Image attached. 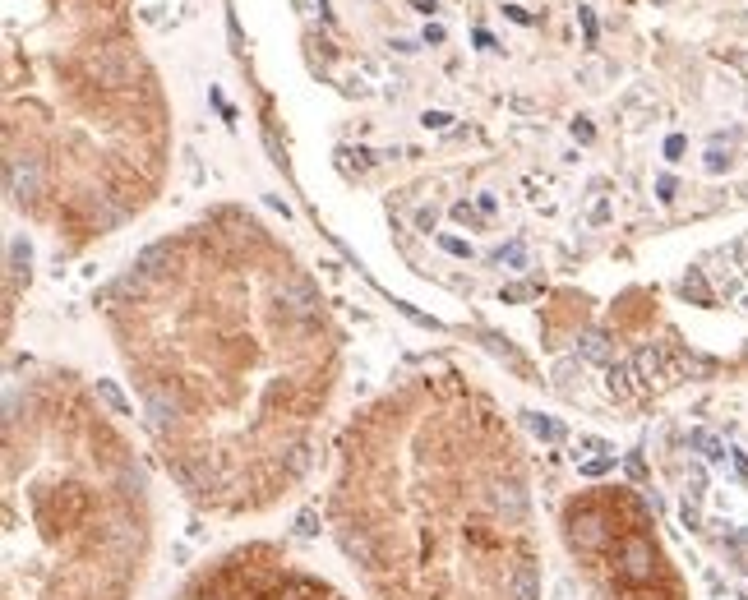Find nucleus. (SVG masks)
<instances>
[{"mask_svg":"<svg viewBox=\"0 0 748 600\" xmlns=\"http://www.w3.org/2000/svg\"><path fill=\"white\" fill-rule=\"evenodd\" d=\"M707 171H712V176L730 171V153H725V148H712V153H707Z\"/></svg>","mask_w":748,"mask_h":600,"instance_id":"6e6552de","label":"nucleus"},{"mask_svg":"<svg viewBox=\"0 0 748 600\" xmlns=\"http://www.w3.org/2000/svg\"><path fill=\"white\" fill-rule=\"evenodd\" d=\"M79 74H84L88 84H97L107 97H121V93H130L134 84H139V60L130 56L125 47H97V51H88L84 60H79Z\"/></svg>","mask_w":748,"mask_h":600,"instance_id":"423d86ee","label":"nucleus"},{"mask_svg":"<svg viewBox=\"0 0 748 600\" xmlns=\"http://www.w3.org/2000/svg\"><path fill=\"white\" fill-rule=\"evenodd\" d=\"M582 28H587V47L596 42V19H592V10H582Z\"/></svg>","mask_w":748,"mask_h":600,"instance_id":"9d476101","label":"nucleus"},{"mask_svg":"<svg viewBox=\"0 0 748 600\" xmlns=\"http://www.w3.org/2000/svg\"><path fill=\"white\" fill-rule=\"evenodd\" d=\"M444 28H439V24H430V28H425V47H444Z\"/></svg>","mask_w":748,"mask_h":600,"instance_id":"1a4fd4ad","label":"nucleus"},{"mask_svg":"<svg viewBox=\"0 0 748 600\" xmlns=\"http://www.w3.org/2000/svg\"><path fill=\"white\" fill-rule=\"evenodd\" d=\"M144 425L208 517L287 504L319 457L324 305L241 213L148 245L111 287Z\"/></svg>","mask_w":748,"mask_h":600,"instance_id":"f257e3e1","label":"nucleus"},{"mask_svg":"<svg viewBox=\"0 0 748 600\" xmlns=\"http://www.w3.org/2000/svg\"><path fill=\"white\" fill-rule=\"evenodd\" d=\"M171 600H351L347 591L278 540H241L185 573Z\"/></svg>","mask_w":748,"mask_h":600,"instance_id":"39448f33","label":"nucleus"},{"mask_svg":"<svg viewBox=\"0 0 748 600\" xmlns=\"http://www.w3.org/2000/svg\"><path fill=\"white\" fill-rule=\"evenodd\" d=\"M665 153H670V162H679V153H684V139H679V134H670V144H665Z\"/></svg>","mask_w":748,"mask_h":600,"instance_id":"9b49d317","label":"nucleus"},{"mask_svg":"<svg viewBox=\"0 0 748 600\" xmlns=\"http://www.w3.org/2000/svg\"><path fill=\"white\" fill-rule=\"evenodd\" d=\"M684 296H688V300H698V305H712V287H707V277H702L698 268L684 277Z\"/></svg>","mask_w":748,"mask_h":600,"instance_id":"0eeeda50","label":"nucleus"},{"mask_svg":"<svg viewBox=\"0 0 748 600\" xmlns=\"http://www.w3.org/2000/svg\"><path fill=\"white\" fill-rule=\"evenodd\" d=\"M504 10H508V19H518V24H531V14L522 10V5H504Z\"/></svg>","mask_w":748,"mask_h":600,"instance_id":"f8f14e48","label":"nucleus"},{"mask_svg":"<svg viewBox=\"0 0 748 600\" xmlns=\"http://www.w3.org/2000/svg\"><path fill=\"white\" fill-rule=\"evenodd\" d=\"M324 513L365 600H545L531 471L504 416L458 379L365 411Z\"/></svg>","mask_w":748,"mask_h":600,"instance_id":"f03ea898","label":"nucleus"},{"mask_svg":"<svg viewBox=\"0 0 748 600\" xmlns=\"http://www.w3.org/2000/svg\"><path fill=\"white\" fill-rule=\"evenodd\" d=\"M559 540L587 600H688L652 504L628 485H587L559 504Z\"/></svg>","mask_w":748,"mask_h":600,"instance_id":"20e7f679","label":"nucleus"},{"mask_svg":"<svg viewBox=\"0 0 748 600\" xmlns=\"http://www.w3.org/2000/svg\"><path fill=\"white\" fill-rule=\"evenodd\" d=\"M102 384H24L5 411L0 600H139L153 564V485Z\"/></svg>","mask_w":748,"mask_h":600,"instance_id":"7ed1b4c3","label":"nucleus"},{"mask_svg":"<svg viewBox=\"0 0 748 600\" xmlns=\"http://www.w3.org/2000/svg\"><path fill=\"white\" fill-rule=\"evenodd\" d=\"M416 10H425V14H435V10H439V5H435V0H416Z\"/></svg>","mask_w":748,"mask_h":600,"instance_id":"ddd939ff","label":"nucleus"}]
</instances>
